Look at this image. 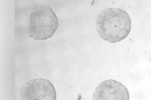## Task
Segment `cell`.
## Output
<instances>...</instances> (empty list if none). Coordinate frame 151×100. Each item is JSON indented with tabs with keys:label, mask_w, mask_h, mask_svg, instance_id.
Returning a JSON list of instances; mask_svg holds the SVG:
<instances>
[{
	"label": "cell",
	"mask_w": 151,
	"mask_h": 100,
	"mask_svg": "<svg viewBox=\"0 0 151 100\" xmlns=\"http://www.w3.org/2000/svg\"><path fill=\"white\" fill-rule=\"evenodd\" d=\"M96 29L99 36L110 42L122 41L131 29V21L124 10L107 8L103 10L96 20Z\"/></svg>",
	"instance_id": "6da1fadb"
},
{
	"label": "cell",
	"mask_w": 151,
	"mask_h": 100,
	"mask_svg": "<svg viewBox=\"0 0 151 100\" xmlns=\"http://www.w3.org/2000/svg\"><path fill=\"white\" fill-rule=\"evenodd\" d=\"M22 100H56L57 94L52 84L41 78L26 83L21 92Z\"/></svg>",
	"instance_id": "3957f363"
},
{
	"label": "cell",
	"mask_w": 151,
	"mask_h": 100,
	"mask_svg": "<svg viewBox=\"0 0 151 100\" xmlns=\"http://www.w3.org/2000/svg\"><path fill=\"white\" fill-rule=\"evenodd\" d=\"M58 18L48 6H40L31 8L28 12L27 31L36 40H44L51 37L58 28Z\"/></svg>",
	"instance_id": "7a4b0ae2"
},
{
	"label": "cell",
	"mask_w": 151,
	"mask_h": 100,
	"mask_svg": "<svg viewBox=\"0 0 151 100\" xmlns=\"http://www.w3.org/2000/svg\"><path fill=\"white\" fill-rule=\"evenodd\" d=\"M93 100H129L127 89L122 83L108 79L100 83L94 89Z\"/></svg>",
	"instance_id": "277c9868"
}]
</instances>
